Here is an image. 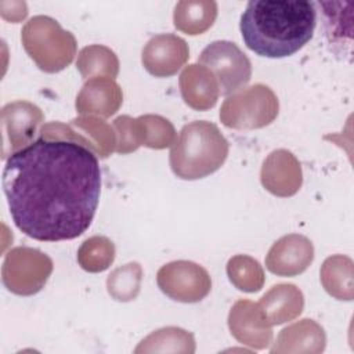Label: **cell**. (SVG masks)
I'll use <instances>...</instances> for the list:
<instances>
[{
  "instance_id": "obj_1",
  "label": "cell",
  "mask_w": 354,
  "mask_h": 354,
  "mask_svg": "<svg viewBox=\"0 0 354 354\" xmlns=\"http://www.w3.org/2000/svg\"><path fill=\"white\" fill-rule=\"evenodd\" d=\"M1 181L14 224L36 241L80 236L100 202L97 153L73 140L40 136L10 153Z\"/></svg>"
},
{
  "instance_id": "obj_2",
  "label": "cell",
  "mask_w": 354,
  "mask_h": 354,
  "mask_svg": "<svg viewBox=\"0 0 354 354\" xmlns=\"http://www.w3.org/2000/svg\"><path fill=\"white\" fill-rule=\"evenodd\" d=\"M315 3L306 0H252L241 17V35L260 57L283 58L303 48L314 36Z\"/></svg>"
},
{
  "instance_id": "obj_3",
  "label": "cell",
  "mask_w": 354,
  "mask_h": 354,
  "mask_svg": "<svg viewBox=\"0 0 354 354\" xmlns=\"http://www.w3.org/2000/svg\"><path fill=\"white\" fill-rule=\"evenodd\" d=\"M228 156V141L214 123L185 124L170 151V167L183 180H198L217 171Z\"/></svg>"
},
{
  "instance_id": "obj_4",
  "label": "cell",
  "mask_w": 354,
  "mask_h": 354,
  "mask_svg": "<svg viewBox=\"0 0 354 354\" xmlns=\"http://www.w3.org/2000/svg\"><path fill=\"white\" fill-rule=\"evenodd\" d=\"M24 48L44 72H59L76 54L75 36L47 15L30 18L21 30Z\"/></svg>"
},
{
  "instance_id": "obj_5",
  "label": "cell",
  "mask_w": 354,
  "mask_h": 354,
  "mask_svg": "<svg viewBox=\"0 0 354 354\" xmlns=\"http://www.w3.org/2000/svg\"><path fill=\"white\" fill-rule=\"evenodd\" d=\"M278 109L279 104L274 91L259 83L228 97L221 105L220 119L230 129H261L274 122Z\"/></svg>"
},
{
  "instance_id": "obj_6",
  "label": "cell",
  "mask_w": 354,
  "mask_h": 354,
  "mask_svg": "<svg viewBox=\"0 0 354 354\" xmlns=\"http://www.w3.org/2000/svg\"><path fill=\"white\" fill-rule=\"evenodd\" d=\"M199 64L212 71L223 95L242 90L250 80L252 64L246 54L232 41L216 40L199 55Z\"/></svg>"
},
{
  "instance_id": "obj_7",
  "label": "cell",
  "mask_w": 354,
  "mask_h": 354,
  "mask_svg": "<svg viewBox=\"0 0 354 354\" xmlns=\"http://www.w3.org/2000/svg\"><path fill=\"white\" fill-rule=\"evenodd\" d=\"M53 271V261L41 252L30 248L12 249L3 264V281L17 295L39 292Z\"/></svg>"
},
{
  "instance_id": "obj_8",
  "label": "cell",
  "mask_w": 354,
  "mask_h": 354,
  "mask_svg": "<svg viewBox=\"0 0 354 354\" xmlns=\"http://www.w3.org/2000/svg\"><path fill=\"white\" fill-rule=\"evenodd\" d=\"M158 286L173 300L196 303L207 296L212 281L207 271L196 263L178 260L165 264L158 271Z\"/></svg>"
},
{
  "instance_id": "obj_9",
  "label": "cell",
  "mask_w": 354,
  "mask_h": 354,
  "mask_svg": "<svg viewBox=\"0 0 354 354\" xmlns=\"http://www.w3.org/2000/svg\"><path fill=\"white\" fill-rule=\"evenodd\" d=\"M189 57V48L184 39L173 33H160L148 40L142 48L144 68L156 77L176 75Z\"/></svg>"
},
{
  "instance_id": "obj_10",
  "label": "cell",
  "mask_w": 354,
  "mask_h": 354,
  "mask_svg": "<svg viewBox=\"0 0 354 354\" xmlns=\"http://www.w3.org/2000/svg\"><path fill=\"white\" fill-rule=\"evenodd\" d=\"M314 248L308 238L289 234L279 238L266 256V267L281 277H295L307 270L313 263Z\"/></svg>"
},
{
  "instance_id": "obj_11",
  "label": "cell",
  "mask_w": 354,
  "mask_h": 354,
  "mask_svg": "<svg viewBox=\"0 0 354 354\" xmlns=\"http://www.w3.org/2000/svg\"><path fill=\"white\" fill-rule=\"evenodd\" d=\"M263 187L277 196H292L301 187V167L295 155L286 149L271 152L261 167Z\"/></svg>"
},
{
  "instance_id": "obj_12",
  "label": "cell",
  "mask_w": 354,
  "mask_h": 354,
  "mask_svg": "<svg viewBox=\"0 0 354 354\" xmlns=\"http://www.w3.org/2000/svg\"><path fill=\"white\" fill-rule=\"evenodd\" d=\"M41 120V111L26 101H17L3 108L4 145L10 147L11 153L33 141Z\"/></svg>"
},
{
  "instance_id": "obj_13",
  "label": "cell",
  "mask_w": 354,
  "mask_h": 354,
  "mask_svg": "<svg viewBox=\"0 0 354 354\" xmlns=\"http://www.w3.org/2000/svg\"><path fill=\"white\" fill-rule=\"evenodd\" d=\"M231 333L242 343L263 348L271 342L272 332L259 304L250 300H238L230 311Z\"/></svg>"
},
{
  "instance_id": "obj_14",
  "label": "cell",
  "mask_w": 354,
  "mask_h": 354,
  "mask_svg": "<svg viewBox=\"0 0 354 354\" xmlns=\"http://www.w3.org/2000/svg\"><path fill=\"white\" fill-rule=\"evenodd\" d=\"M123 94L112 79L94 77L86 82L76 97V109L82 115H100L108 118L122 105Z\"/></svg>"
},
{
  "instance_id": "obj_15",
  "label": "cell",
  "mask_w": 354,
  "mask_h": 354,
  "mask_svg": "<svg viewBox=\"0 0 354 354\" xmlns=\"http://www.w3.org/2000/svg\"><path fill=\"white\" fill-rule=\"evenodd\" d=\"M180 90L184 102L196 109L206 111L216 105L220 90L210 69L203 65H188L180 76Z\"/></svg>"
},
{
  "instance_id": "obj_16",
  "label": "cell",
  "mask_w": 354,
  "mask_h": 354,
  "mask_svg": "<svg viewBox=\"0 0 354 354\" xmlns=\"http://www.w3.org/2000/svg\"><path fill=\"white\" fill-rule=\"evenodd\" d=\"M303 293L292 283L274 285L259 303L268 325H279L296 318L303 311Z\"/></svg>"
},
{
  "instance_id": "obj_17",
  "label": "cell",
  "mask_w": 354,
  "mask_h": 354,
  "mask_svg": "<svg viewBox=\"0 0 354 354\" xmlns=\"http://www.w3.org/2000/svg\"><path fill=\"white\" fill-rule=\"evenodd\" d=\"M217 17V3L213 0H183L174 7V26L191 36L206 32Z\"/></svg>"
},
{
  "instance_id": "obj_18",
  "label": "cell",
  "mask_w": 354,
  "mask_h": 354,
  "mask_svg": "<svg viewBox=\"0 0 354 354\" xmlns=\"http://www.w3.org/2000/svg\"><path fill=\"white\" fill-rule=\"evenodd\" d=\"M321 283L337 300H353V261L347 256L328 257L321 267Z\"/></svg>"
},
{
  "instance_id": "obj_19",
  "label": "cell",
  "mask_w": 354,
  "mask_h": 354,
  "mask_svg": "<svg viewBox=\"0 0 354 354\" xmlns=\"http://www.w3.org/2000/svg\"><path fill=\"white\" fill-rule=\"evenodd\" d=\"M133 140L136 148L145 145L155 149L170 147L176 141L173 124L158 115H144L133 119Z\"/></svg>"
},
{
  "instance_id": "obj_20",
  "label": "cell",
  "mask_w": 354,
  "mask_h": 354,
  "mask_svg": "<svg viewBox=\"0 0 354 354\" xmlns=\"http://www.w3.org/2000/svg\"><path fill=\"white\" fill-rule=\"evenodd\" d=\"M76 66L82 73L83 79H94L100 76H105L113 79L119 72V61L116 54L100 44H93L82 48L77 57Z\"/></svg>"
},
{
  "instance_id": "obj_21",
  "label": "cell",
  "mask_w": 354,
  "mask_h": 354,
  "mask_svg": "<svg viewBox=\"0 0 354 354\" xmlns=\"http://www.w3.org/2000/svg\"><path fill=\"white\" fill-rule=\"evenodd\" d=\"M227 274L230 281L243 292H257L263 288L264 272L257 260L246 256L236 254L227 263Z\"/></svg>"
},
{
  "instance_id": "obj_22",
  "label": "cell",
  "mask_w": 354,
  "mask_h": 354,
  "mask_svg": "<svg viewBox=\"0 0 354 354\" xmlns=\"http://www.w3.org/2000/svg\"><path fill=\"white\" fill-rule=\"evenodd\" d=\"M115 259L113 243L105 236H93L83 242L77 252L80 267L88 272L106 270Z\"/></svg>"
},
{
  "instance_id": "obj_23",
  "label": "cell",
  "mask_w": 354,
  "mask_h": 354,
  "mask_svg": "<svg viewBox=\"0 0 354 354\" xmlns=\"http://www.w3.org/2000/svg\"><path fill=\"white\" fill-rule=\"evenodd\" d=\"M141 275L142 270L138 263H129L116 268L106 279L109 295L119 301L133 300L140 292Z\"/></svg>"
},
{
  "instance_id": "obj_24",
  "label": "cell",
  "mask_w": 354,
  "mask_h": 354,
  "mask_svg": "<svg viewBox=\"0 0 354 354\" xmlns=\"http://www.w3.org/2000/svg\"><path fill=\"white\" fill-rule=\"evenodd\" d=\"M72 126L87 131V134L94 137V152L98 153L101 158H106L116 149V137L112 131V127L105 122L91 118V116H80L73 119Z\"/></svg>"
}]
</instances>
